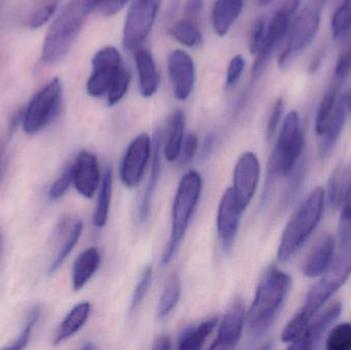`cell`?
<instances>
[{
    "instance_id": "cell-1",
    "label": "cell",
    "mask_w": 351,
    "mask_h": 350,
    "mask_svg": "<svg viewBox=\"0 0 351 350\" xmlns=\"http://www.w3.org/2000/svg\"><path fill=\"white\" fill-rule=\"evenodd\" d=\"M351 275V242L341 246L339 255L324 273L323 279L315 284L307 294L304 305L293 316L282 333V340L292 343L306 328L311 318L329 301L330 298L346 283Z\"/></svg>"
},
{
    "instance_id": "cell-2",
    "label": "cell",
    "mask_w": 351,
    "mask_h": 350,
    "mask_svg": "<svg viewBox=\"0 0 351 350\" xmlns=\"http://www.w3.org/2000/svg\"><path fill=\"white\" fill-rule=\"evenodd\" d=\"M291 288L292 279L288 273L274 266L266 271L245 318L252 336L260 338L269 330L284 308Z\"/></svg>"
},
{
    "instance_id": "cell-3",
    "label": "cell",
    "mask_w": 351,
    "mask_h": 350,
    "mask_svg": "<svg viewBox=\"0 0 351 350\" xmlns=\"http://www.w3.org/2000/svg\"><path fill=\"white\" fill-rule=\"evenodd\" d=\"M102 0H70L47 31L43 47V60L55 64L63 59L77 39L90 12Z\"/></svg>"
},
{
    "instance_id": "cell-4",
    "label": "cell",
    "mask_w": 351,
    "mask_h": 350,
    "mask_svg": "<svg viewBox=\"0 0 351 350\" xmlns=\"http://www.w3.org/2000/svg\"><path fill=\"white\" fill-rule=\"evenodd\" d=\"M326 203V191L313 189L293 213L285 227L278 250V260L286 262L306 242L319 225Z\"/></svg>"
},
{
    "instance_id": "cell-5",
    "label": "cell",
    "mask_w": 351,
    "mask_h": 350,
    "mask_svg": "<svg viewBox=\"0 0 351 350\" xmlns=\"http://www.w3.org/2000/svg\"><path fill=\"white\" fill-rule=\"evenodd\" d=\"M304 149V134L300 127V118L297 111L287 115L274 151L270 156L268 175L263 193V203H266L272 186L278 177L291 176L302 160Z\"/></svg>"
},
{
    "instance_id": "cell-6",
    "label": "cell",
    "mask_w": 351,
    "mask_h": 350,
    "mask_svg": "<svg viewBox=\"0 0 351 350\" xmlns=\"http://www.w3.org/2000/svg\"><path fill=\"white\" fill-rule=\"evenodd\" d=\"M202 189V177L196 171H189L182 177L173 203L172 232L162 256V265L170 264L177 253L199 201Z\"/></svg>"
},
{
    "instance_id": "cell-7",
    "label": "cell",
    "mask_w": 351,
    "mask_h": 350,
    "mask_svg": "<svg viewBox=\"0 0 351 350\" xmlns=\"http://www.w3.org/2000/svg\"><path fill=\"white\" fill-rule=\"evenodd\" d=\"M62 86L59 78H53L43 86L25 108L23 129L28 135H34L49 125L60 112Z\"/></svg>"
},
{
    "instance_id": "cell-8",
    "label": "cell",
    "mask_w": 351,
    "mask_h": 350,
    "mask_svg": "<svg viewBox=\"0 0 351 350\" xmlns=\"http://www.w3.org/2000/svg\"><path fill=\"white\" fill-rule=\"evenodd\" d=\"M321 24V10L317 6L309 5L303 8L292 21L288 32L286 47L278 58V66L282 69L288 67L302 53L317 36Z\"/></svg>"
},
{
    "instance_id": "cell-9",
    "label": "cell",
    "mask_w": 351,
    "mask_h": 350,
    "mask_svg": "<svg viewBox=\"0 0 351 350\" xmlns=\"http://www.w3.org/2000/svg\"><path fill=\"white\" fill-rule=\"evenodd\" d=\"M300 0H285L282 8L274 14L269 24L266 25L265 37L263 43L256 53L253 65V79L261 77L267 68L270 58L278 43L287 36L293 16L298 10Z\"/></svg>"
},
{
    "instance_id": "cell-10",
    "label": "cell",
    "mask_w": 351,
    "mask_h": 350,
    "mask_svg": "<svg viewBox=\"0 0 351 350\" xmlns=\"http://www.w3.org/2000/svg\"><path fill=\"white\" fill-rule=\"evenodd\" d=\"M158 10V0H135L132 3L123 29V47L127 51H136L146 40L154 27Z\"/></svg>"
},
{
    "instance_id": "cell-11",
    "label": "cell",
    "mask_w": 351,
    "mask_h": 350,
    "mask_svg": "<svg viewBox=\"0 0 351 350\" xmlns=\"http://www.w3.org/2000/svg\"><path fill=\"white\" fill-rule=\"evenodd\" d=\"M328 203L332 208L341 207L340 242L346 246L351 242V164L334 172L329 183Z\"/></svg>"
},
{
    "instance_id": "cell-12",
    "label": "cell",
    "mask_w": 351,
    "mask_h": 350,
    "mask_svg": "<svg viewBox=\"0 0 351 350\" xmlns=\"http://www.w3.org/2000/svg\"><path fill=\"white\" fill-rule=\"evenodd\" d=\"M92 66L93 71L86 90L92 97L104 96L123 68L121 55L115 47H104L97 51L93 58Z\"/></svg>"
},
{
    "instance_id": "cell-13",
    "label": "cell",
    "mask_w": 351,
    "mask_h": 350,
    "mask_svg": "<svg viewBox=\"0 0 351 350\" xmlns=\"http://www.w3.org/2000/svg\"><path fill=\"white\" fill-rule=\"evenodd\" d=\"M260 162L253 152H245L237 160L233 172V195L241 209H247L257 190Z\"/></svg>"
},
{
    "instance_id": "cell-14",
    "label": "cell",
    "mask_w": 351,
    "mask_h": 350,
    "mask_svg": "<svg viewBox=\"0 0 351 350\" xmlns=\"http://www.w3.org/2000/svg\"><path fill=\"white\" fill-rule=\"evenodd\" d=\"M152 155V141L147 134H141L133 140L121 166V178L125 186L135 188L140 184Z\"/></svg>"
},
{
    "instance_id": "cell-15",
    "label": "cell",
    "mask_w": 351,
    "mask_h": 350,
    "mask_svg": "<svg viewBox=\"0 0 351 350\" xmlns=\"http://www.w3.org/2000/svg\"><path fill=\"white\" fill-rule=\"evenodd\" d=\"M342 304L340 301H334L327 308L317 312L307 325L302 334L291 343L292 349H315L321 342L328 329L334 324L341 314Z\"/></svg>"
},
{
    "instance_id": "cell-16",
    "label": "cell",
    "mask_w": 351,
    "mask_h": 350,
    "mask_svg": "<svg viewBox=\"0 0 351 350\" xmlns=\"http://www.w3.org/2000/svg\"><path fill=\"white\" fill-rule=\"evenodd\" d=\"M243 210L239 207L233 195L232 188H228L222 195L217 214V230L219 238L225 251L231 250L239 232Z\"/></svg>"
},
{
    "instance_id": "cell-17",
    "label": "cell",
    "mask_w": 351,
    "mask_h": 350,
    "mask_svg": "<svg viewBox=\"0 0 351 350\" xmlns=\"http://www.w3.org/2000/svg\"><path fill=\"white\" fill-rule=\"evenodd\" d=\"M168 68L176 98L185 101L191 95L195 82L193 60L186 51L177 49L169 57Z\"/></svg>"
},
{
    "instance_id": "cell-18",
    "label": "cell",
    "mask_w": 351,
    "mask_h": 350,
    "mask_svg": "<svg viewBox=\"0 0 351 350\" xmlns=\"http://www.w3.org/2000/svg\"><path fill=\"white\" fill-rule=\"evenodd\" d=\"M245 323V306L241 300H237L227 310L210 349H232L237 347L243 335Z\"/></svg>"
},
{
    "instance_id": "cell-19",
    "label": "cell",
    "mask_w": 351,
    "mask_h": 350,
    "mask_svg": "<svg viewBox=\"0 0 351 350\" xmlns=\"http://www.w3.org/2000/svg\"><path fill=\"white\" fill-rule=\"evenodd\" d=\"M101 174L98 160L92 152H80L73 164V184L86 199L94 197L100 186Z\"/></svg>"
},
{
    "instance_id": "cell-20",
    "label": "cell",
    "mask_w": 351,
    "mask_h": 350,
    "mask_svg": "<svg viewBox=\"0 0 351 350\" xmlns=\"http://www.w3.org/2000/svg\"><path fill=\"white\" fill-rule=\"evenodd\" d=\"M335 254V238L331 234L322 236L311 248L302 264V273L306 277L323 275L331 266Z\"/></svg>"
},
{
    "instance_id": "cell-21",
    "label": "cell",
    "mask_w": 351,
    "mask_h": 350,
    "mask_svg": "<svg viewBox=\"0 0 351 350\" xmlns=\"http://www.w3.org/2000/svg\"><path fill=\"white\" fill-rule=\"evenodd\" d=\"M162 132L158 129L154 134V141H152V162L149 179L139 205V218L142 223L147 221L149 217L150 205L160 181V172H162Z\"/></svg>"
},
{
    "instance_id": "cell-22",
    "label": "cell",
    "mask_w": 351,
    "mask_h": 350,
    "mask_svg": "<svg viewBox=\"0 0 351 350\" xmlns=\"http://www.w3.org/2000/svg\"><path fill=\"white\" fill-rule=\"evenodd\" d=\"M348 103H346V95L338 98L337 104L334 109L333 114L328 123L325 133L322 136L321 155L327 158L335 148L344 125H346V113H348Z\"/></svg>"
},
{
    "instance_id": "cell-23",
    "label": "cell",
    "mask_w": 351,
    "mask_h": 350,
    "mask_svg": "<svg viewBox=\"0 0 351 350\" xmlns=\"http://www.w3.org/2000/svg\"><path fill=\"white\" fill-rule=\"evenodd\" d=\"M135 61L142 96L149 98L156 94L160 84L156 62L147 49H138L136 51Z\"/></svg>"
},
{
    "instance_id": "cell-24",
    "label": "cell",
    "mask_w": 351,
    "mask_h": 350,
    "mask_svg": "<svg viewBox=\"0 0 351 350\" xmlns=\"http://www.w3.org/2000/svg\"><path fill=\"white\" fill-rule=\"evenodd\" d=\"M243 0H216L213 8V27L219 36H224L230 30L243 12Z\"/></svg>"
},
{
    "instance_id": "cell-25",
    "label": "cell",
    "mask_w": 351,
    "mask_h": 350,
    "mask_svg": "<svg viewBox=\"0 0 351 350\" xmlns=\"http://www.w3.org/2000/svg\"><path fill=\"white\" fill-rule=\"evenodd\" d=\"M101 263V255L98 249L92 247L86 249L76 259L72 273V285L74 291H80L99 268Z\"/></svg>"
},
{
    "instance_id": "cell-26",
    "label": "cell",
    "mask_w": 351,
    "mask_h": 350,
    "mask_svg": "<svg viewBox=\"0 0 351 350\" xmlns=\"http://www.w3.org/2000/svg\"><path fill=\"white\" fill-rule=\"evenodd\" d=\"M90 305L88 302L77 304L72 308L71 312L64 318L56 333L55 345H60L75 335L84 327L90 316Z\"/></svg>"
},
{
    "instance_id": "cell-27",
    "label": "cell",
    "mask_w": 351,
    "mask_h": 350,
    "mask_svg": "<svg viewBox=\"0 0 351 350\" xmlns=\"http://www.w3.org/2000/svg\"><path fill=\"white\" fill-rule=\"evenodd\" d=\"M218 325V318H213L199 324L190 326L184 330L179 338L178 349L181 350H198L202 349L206 339L212 334Z\"/></svg>"
},
{
    "instance_id": "cell-28",
    "label": "cell",
    "mask_w": 351,
    "mask_h": 350,
    "mask_svg": "<svg viewBox=\"0 0 351 350\" xmlns=\"http://www.w3.org/2000/svg\"><path fill=\"white\" fill-rule=\"evenodd\" d=\"M185 114L183 111H175L169 127L166 143L164 145V153L167 160L174 162L181 154L185 140Z\"/></svg>"
},
{
    "instance_id": "cell-29",
    "label": "cell",
    "mask_w": 351,
    "mask_h": 350,
    "mask_svg": "<svg viewBox=\"0 0 351 350\" xmlns=\"http://www.w3.org/2000/svg\"><path fill=\"white\" fill-rule=\"evenodd\" d=\"M111 195H112V171L107 168L102 178L99 191L98 201L95 209L93 222L97 228H102L106 225L110 209Z\"/></svg>"
},
{
    "instance_id": "cell-30",
    "label": "cell",
    "mask_w": 351,
    "mask_h": 350,
    "mask_svg": "<svg viewBox=\"0 0 351 350\" xmlns=\"http://www.w3.org/2000/svg\"><path fill=\"white\" fill-rule=\"evenodd\" d=\"M341 82L342 80L337 79V82H333L322 99L317 113V118H315V132L319 138L325 133L326 127H327L328 123H329L336 104H337L338 92H339L340 84H341L340 82Z\"/></svg>"
},
{
    "instance_id": "cell-31",
    "label": "cell",
    "mask_w": 351,
    "mask_h": 350,
    "mask_svg": "<svg viewBox=\"0 0 351 350\" xmlns=\"http://www.w3.org/2000/svg\"><path fill=\"white\" fill-rule=\"evenodd\" d=\"M173 36L182 45L188 47H195L202 41V35L198 27V21L185 18L178 21L172 27Z\"/></svg>"
},
{
    "instance_id": "cell-32",
    "label": "cell",
    "mask_w": 351,
    "mask_h": 350,
    "mask_svg": "<svg viewBox=\"0 0 351 350\" xmlns=\"http://www.w3.org/2000/svg\"><path fill=\"white\" fill-rule=\"evenodd\" d=\"M181 296V282L177 275H172L165 288L158 305V316L165 318L174 310Z\"/></svg>"
},
{
    "instance_id": "cell-33",
    "label": "cell",
    "mask_w": 351,
    "mask_h": 350,
    "mask_svg": "<svg viewBox=\"0 0 351 350\" xmlns=\"http://www.w3.org/2000/svg\"><path fill=\"white\" fill-rule=\"evenodd\" d=\"M82 229H84V224H82V220H77L75 224H74L73 227H72L67 240H66V242H64L63 246H62L61 250L58 253L55 260L51 263L49 271V275L55 273L56 271L62 266V264L65 262L68 256L71 254L72 250H73L74 247L76 246L78 240H80V236H82Z\"/></svg>"
},
{
    "instance_id": "cell-34",
    "label": "cell",
    "mask_w": 351,
    "mask_h": 350,
    "mask_svg": "<svg viewBox=\"0 0 351 350\" xmlns=\"http://www.w3.org/2000/svg\"><path fill=\"white\" fill-rule=\"evenodd\" d=\"M351 30V0H343L332 18V33L335 39L341 38Z\"/></svg>"
},
{
    "instance_id": "cell-35",
    "label": "cell",
    "mask_w": 351,
    "mask_h": 350,
    "mask_svg": "<svg viewBox=\"0 0 351 350\" xmlns=\"http://www.w3.org/2000/svg\"><path fill=\"white\" fill-rule=\"evenodd\" d=\"M326 347L329 350H351V324L342 323L329 333Z\"/></svg>"
},
{
    "instance_id": "cell-36",
    "label": "cell",
    "mask_w": 351,
    "mask_h": 350,
    "mask_svg": "<svg viewBox=\"0 0 351 350\" xmlns=\"http://www.w3.org/2000/svg\"><path fill=\"white\" fill-rule=\"evenodd\" d=\"M130 82H131L130 72L123 66L107 92L109 106L117 104L125 96L128 88H129Z\"/></svg>"
},
{
    "instance_id": "cell-37",
    "label": "cell",
    "mask_w": 351,
    "mask_h": 350,
    "mask_svg": "<svg viewBox=\"0 0 351 350\" xmlns=\"http://www.w3.org/2000/svg\"><path fill=\"white\" fill-rule=\"evenodd\" d=\"M41 314L40 308L35 306L29 312L28 318H27L26 327L24 330L21 332L19 335L18 339L12 342V345L6 347L8 349H23L28 345L29 341L31 339V335H32L33 329H34L35 325L38 322L39 316Z\"/></svg>"
},
{
    "instance_id": "cell-38",
    "label": "cell",
    "mask_w": 351,
    "mask_h": 350,
    "mask_svg": "<svg viewBox=\"0 0 351 350\" xmlns=\"http://www.w3.org/2000/svg\"><path fill=\"white\" fill-rule=\"evenodd\" d=\"M72 183H73V164H69L66 166L59 178L51 185L49 191V199L57 201V199H61L67 192Z\"/></svg>"
},
{
    "instance_id": "cell-39",
    "label": "cell",
    "mask_w": 351,
    "mask_h": 350,
    "mask_svg": "<svg viewBox=\"0 0 351 350\" xmlns=\"http://www.w3.org/2000/svg\"><path fill=\"white\" fill-rule=\"evenodd\" d=\"M152 282V267L147 266L144 269L139 282H138L137 287L134 291L133 298L131 301V312H135L143 302L144 298L147 295L148 290Z\"/></svg>"
},
{
    "instance_id": "cell-40",
    "label": "cell",
    "mask_w": 351,
    "mask_h": 350,
    "mask_svg": "<svg viewBox=\"0 0 351 350\" xmlns=\"http://www.w3.org/2000/svg\"><path fill=\"white\" fill-rule=\"evenodd\" d=\"M57 3L56 2H51V3L45 4L43 8L37 10L32 16L29 18L28 25L30 28L37 29L39 27L43 26L57 10Z\"/></svg>"
},
{
    "instance_id": "cell-41",
    "label": "cell",
    "mask_w": 351,
    "mask_h": 350,
    "mask_svg": "<svg viewBox=\"0 0 351 350\" xmlns=\"http://www.w3.org/2000/svg\"><path fill=\"white\" fill-rule=\"evenodd\" d=\"M266 32V22L263 18H258L255 24L252 27L251 35H250V51L253 55H256L263 43Z\"/></svg>"
},
{
    "instance_id": "cell-42",
    "label": "cell",
    "mask_w": 351,
    "mask_h": 350,
    "mask_svg": "<svg viewBox=\"0 0 351 350\" xmlns=\"http://www.w3.org/2000/svg\"><path fill=\"white\" fill-rule=\"evenodd\" d=\"M284 99H278L276 102L274 103V108H272L271 113H270L269 121H268L267 129H266L268 140H271L276 135L280 119H282V113H284Z\"/></svg>"
},
{
    "instance_id": "cell-43",
    "label": "cell",
    "mask_w": 351,
    "mask_h": 350,
    "mask_svg": "<svg viewBox=\"0 0 351 350\" xmlns=\"http://www.w3.org/2000/svg\"><path fill=\"white\" fill-rule=\"evenodd\" d=\"M245 62L241 55H235L231 59L230 63L228 65V69H227V77H226V86L230 88V86H234L239 78H241V74H243V70H245Z\"/></svg>"
},
{
    "instance_id": "cell-44",
    "label": "cell",
    "mask_w": 351,
    "mask_h": 350,
    "mask_svg": "<svg viewBox=\"0 0 351 350\" xmlns=\"http://www.w3.org/2000/svg\"><path fill=\"white\" fill-rule=\"evenodd\" d=\"M198 139L195 134L190 133L186 136L184 140L183 147H182V162L188 164L193 160L197 152Z\"/></svg>"
},
{
    "instance_id": "cell-45",
    "label": "cell",
    "mask_w": 351,
    "mask_h": 350,
    "mask_svg": "<svg viewBox=\"0 0 351 350\" xmlns=\"http://www.w3.org/2000/svg\"><path fill=\"white\" fill-rule=\"evenodd\" d=\"M351 72V45L348 51L342 53L335 67V76L337 79L343 80Z\"/></svg>"
},
{
    "instance_id": "cell-46",
    "label": "cell",
    "mask_w": 351,
    "mask_h": 350,
    "mask_svg": "<svg viewBox=\"0 0 351 350\" xmlns=\"http://www.w3.org/2000/svg\"><path fill=\"white\" fill-rule=\"evenodd\" d=\"M129 0H102L99 10L104 16H112L121 12Z\"/></svg>"
},
{
    "instance_id": "cell-47",
    "label": "cell",
    "mask_w": 351,
    "mask_h": 350,
    "mask_svg": "<svg viewBox=\"0 0 351 350\" xmlns=\"http://www.w3.org/2000/svg\"><path fill=\"white\" fill-rule=\"evenodd\" d=\"M202 0H188L185 6V16L198 21L202 10Z\"/></svg>"
},
{
    "instance_id": "cell-48",
    "label": "cell",
    "mask_w": 351,
    "mask_h": 350,
    "mask_svg": "<svg viewBox=\"0 0 351 350\" xmlns=\"http://www.w3.org/2000/svg\"><path fill=\"white\" fill-rule=\"evenodd\" d=\"M25 109H20V110L14 112V114L10 117V125H8V134L10 136H12V134L16 132V127H19L20 123H23V119H24Z\"/></svg>"
},
{
    "instance_id": "cell-49",
    "label": "cell",
    "mask_w": 351,
    "mask_h": 350,
    "mask_svg": "<svg viewBox=\"0 0 351 350\" xmlns=\"http://www.w3.org/2000/svg\"><path fill=\"white\" fill-rule=\"evenodd\" d=\"M154 349H162V350H169L172 349V342H171V339L169 338L166 335H162V336H158V338L154 341Z\"/></svg>"
},
{
    "instance_id": "cell-50",
    "label": "cell",
    "mask_w": 351,
    "mask_h": 350,
    "mask_svg": "<svg viewBox=\"0 0 351 350\" xmlns=\"http://www.w3.org/2000/svg\"><path fill=\"white\" fill-rule=\"evenodd\" d=\"M214 135H212V134H210V135H208V138H206V142H204V154L210 153V150H212L213 145H214Z\"/></svg>"
},
{
    "instance_id": "cell-51",
    "label": "cell",
    "mask_w": 351,
    "mask_h": 350,
    "mask_svg": "<svg viewBox=\"0 0 351 350\" xmlns=\"http://www.w3.org/2000/svg\"><path fill=\"white\" fill-rule=\"evenodd\" d=\"M272 1H274V0H256L257 4H259L260 6L268 5V4L271 3Z\"/></svg>"
},
{
    "instance_id": "cell-52",
    "label": "cell",
    "mask_w": 351,
    "mask_h": 350,
    "mask_svg": "<svg viewBox=\"0 0 351 350\" xmlns=\"http://www.w3.org/2000/svg\"><path fill=\"white\" fill-rule=\"evenodd\" d=\"M346 103H348V110H350L351 113V92L350 94H346Z\"/></svg>"
},
{
    "instance_id": "cell-53",
    "label": "cell",
    "mask_w": 351,
    "mask_h": 350,
    "mask_svg": "<svg viewBox=\"0 0 351 350\" xmlns=\"http://www.w3.org/2000/svg\"><path fill=\"white\" fill-rule=\"evenodd\" d=\"M2 153H3V148L0 145V164H1Z\"/></svg>"
},
{
    "instance_id": "cell-54",
    "label": "cell",
    "mask_w": 351,
    "mask_h": 350,
    "mask_svg": "<svg viewBox=\"0 0 351 350\" xmlns=\"http://www.w3.org/2000/svg\"><path fill=\"white\" fill-rule=\"evenodd\" d=\"M0 249H1V238H0Z\"/></svg>"
}]
</instances>
